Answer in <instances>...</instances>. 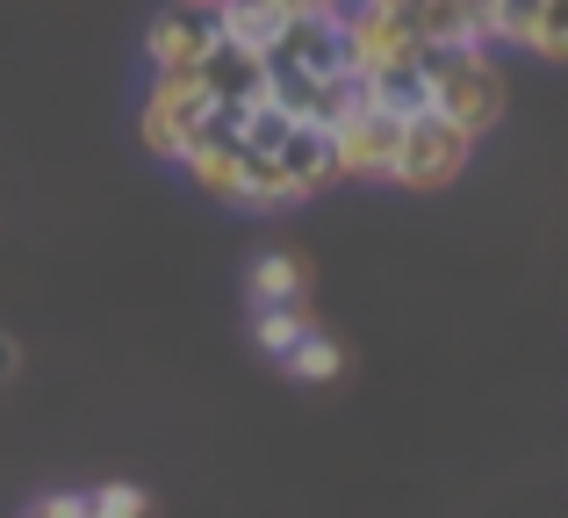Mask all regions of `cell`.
<instances>
[{
  "instance_id": "1",
  "label": "cell",
  "mask_w": 568,
  "mask_h": 518,
  "mask_svg": "<svg viewBox=\"0 0 568 518\" xmlns=\"http://www.w3.org/2000/svg\"><path fill=\"white\" fill-rule=\"evenodd\" d=\"M417 80H425V115L454 123L460 138L504 123V72L489 51H417Z\"/></svg>"
},
{
  "instance_id": "2",
  "label": "cell",
  "mask_w": 568,
  "mask_h": 518,
  "mask_svg": "<svg viewBox=\"0 0 568 518\" xmlns=\"http://www.w3.org/2000/svg\"><path fill=\"white\" fill-rule=\"evenodd\" d=\"M475 159V138H460L439 115H410L396 130V159H388V181L410 187V195H432V187H454Z\"/></svg>"
},
{
  "instance_id": "3",
  "label": "cell",
  "mask_w": 568,
  "mask_h": 518,
  "mask_svg": "<svg viewBox=\"0 0 568 518\" xmlns=\"http://www.w3.org/2000/svg\"><path fill=\"white\" fill-rule=\"evenodd\" d=\"M403 65H417L410 22H396V14H375V8H361V0H346V8H338V72L367 87V80L403 72Z\"/></svg>"
},
{
  "instance_id": "4",
  "label": "cell",
  "mask_w": 568,
  "mask_h": 518,
  "mask_svg": "<svg viewBox=\"0 0 568 518\" xmlns=\"http://www.w3.org/2000/svg\"><path fill=\"white\" fill-rule=\"evenodd\" d=\"M209 94H202V72H152V94H144L138 115V138L152 144L159 159H181L194 138L209 130Z\"/></svg>"
},
{
  "instance_id": "5",
  "label": "cell",
  "mask_w": 568,
  "mask_h": 518,
  "mask_svg": "<svg viewBox=\"0 0 568 518\" xmlns=\"http://www.w3.org/2000/svg\"><path fill=\"white\" fill-rule=\"evenodd\" d=\"M396 115L382 109H361L346 115L338 130H324V144H332V181H388V159H396Z\"/></svg>"
},
{
  "instance_id": "6",
  "label": "cell",
  "mask_w": 568,
  "mask_h": 518,
  "mask_svg": "<svg viewBox=\"0 0 568 518\" xmlns=\"http://www.w3.org/2000/svg\"><path fill=\"white\" fill-rule=\"evenodd\" d=\"M194 72H202V94H209V109H216V115L260 109L266 87H274V80H266V58H260V51H237V43H223V37L209 43V58H202Z\"/></svg>"
},
{
  "instance_id": "7",
  "label": "cell",
  "mask_w": 568,
  "mask_h": 518,
  "mask_svg": "<svg viewBox=\"0 0 568 518\" xmlns=\"http://www.w3.org/2000/svg\"><path fill=\"white\" fill-rule=\"evenodd\" d=\"M489 14L497 0H417L410 37L417 51H489Z\"/></svg>"
},
{
  "instance_id": "8",
  "label": "cell",
  "mask_w": 568,
  "mask_h": 518,
  "mask_svg": "<svg viewBox=\"0 0 568 518\" xmlns=\"http://www.w3.org/2000/svg\"><path fill=\"white\" fill-rule=\"evenodd\" d=\"M181 166H187V181L202 187V195L237 202V173H245V152H237V138H231V115H209V130L181 152Z\"/></svg>"
},
{
  "instance_id": "9",
  "label": "cell",
  "mask_w": 568,
  "mask_h": 518,
  "mask_svg": "<svg viewBox=\"0 0 568 518\" xmlns=\"http://www.w3.org/2000/svg\"><path fill=\"white\" fill-rule=\"evenodd\" d=\"M489 43H526L540 58L568 51V29H561V0H497L489 14Z\"/></svg>"
},
{
  "instance_id": "10",
  "label": "cell",
  "mask_w": 568,
  "mask_h": 518,
  "mask_svg": "<svg viewBox=\"0 0 568 518\" xmlns=\"http://www.w3.org/2000/svg\"><path fill=\"white\" fill-rule=\"evenodd\" d=\"M281 72H338V22H281L266 43V80Z\"/></svg>"
},
{
  "instance_id": "11",
  "label": "cell",
  "mask_w": 568,
  "mask_h": 518,
  "mask_svg": "<svg viewBox=\"0 0 568 518\" xmlns=\"http://www.w3.org/2000/svg\"><path fill=\"white\" fill-rule=\"evenodd\" d=\"M209 43H216V29H209L202 14H187V8H166L152 29H144L152 72H194V65L209 58Z\"/></svg>"
},
{
  "instance_id": "12",
  "label": "cell",
  "mask_w": 568,
  "mask_h": 518,
  "mask_svg": "<svg viewBox=\"0 0 568 518\" xmlns=\"http://www.w3.org/2000/svg\"><path fill=\"white\" fill-rule=\"evenodd\" d=\"M245 295H252V317H260V309H295V303H310V260H303V253H260V260H252Z\"/></svg>"
},
{
  "instance_id": "13",
  "label": "cell",
  "mask_w": 568,
  "mask_h": 518,
  "mask_svg": "<svg viewBox=\"0 0 568 518\" xmlns=\"http://www.w3.org/2000/svg\"><path fill=\"white\" fill-rule=\"evenodd\" d=\"M281 181H288L295 202H310L317 187H332V144H324V130H288V144H281Z\"/></svg>"
},
{
  "instance_id": "14",
  "label": "cell",
  "mask_w": 568,
  "mask_h": 518,
  "mask_svg": "<svg viewBox=\"0 0 568 518\" xmlns=\"http://www.w3.org/2000/svg\"><path fill=\"white\" fill-rule=\"evenodd\" d=\"M317 332V317H310V303H295V309H260L252 317V338H260V353H274V360H288L303 338Z\"/></svg>"
},
{
  "instance_id": "15",
  "label": "cell",
  "mask_w": 568,
  "mask_h": 518,
  "mask_svg": "<svg viewBox=\"0 0 568 518\" xmlns=\"http://www.w3.org/2000/svg\"><path fill=\"white\" fill-rule=\"evenodd\" d=\"M237 202L245 210H288V181H281V159H252L245 152V173H237Z\"/></svg>"
},
{
  "instance_id": "16",
  "label": "cell",
  "mask_w": 568,
  "mask_h": 518,
  "mask_svg": "<svg viewBox=\"0 0 568 518\" xmlns=\"http://www.w3.org/2000/svg\"><path fill=\"white\" fill-rule=\"evenodd\" d=\"M281 367H288L295 382H338V375H346V346H338V338H324V332H310Z\"/></svg>"
},
{
  "instance_id": "17",
  "label": "cell",
  "mask_w": 568,
  "mask_h": 518,
  "mask_svg": "<svg viewBox=\"0 0 568 518\" xmlns=\"http://www.w3.org/2000/svg\"><path fill=\"white\" fill-rule=\"evenodd\" d=\"M87 518H152V497L138 483H109V490L87 497Z\"/></svg>"
},
{
  "instance_id": "18",
  "label": "cell",
  "mask_w": 568,
  "mask_h": 518,
  "mask_svg": "<svg viewBox=\"0 0 568 518\" xmlns=\"http://www.w3.org/2000/svg\"><path fill=\"white\" fill-rule=\"evenodd\" d=\"M252 8L274 14V22H338L346 0H252Z\"/></svg>"
},
{
  "instance_id": "19",
  "label": "cell",
  "mask_w": 568,
  "mask_h": 518,
  "mask_svg": "<svg viewBox=\"0 0 568 518\" xmlns=\"http://www.w3.org/2000/svg\"><path fill=\"white\" fill-rule=\"evenodd\" d=\"M22 518H87V497L80 490H51V497H37Z\"/></svg>"
},
{
  "instance_id": "20",
  "label": "cell",
  "mask_w": 568,
  "mask_h": 518,
  "mask_svg": "<svg viewBox=\"0 0 568 518\" xmlns=\"http://www.w3.org/2000/svg\"><path fill=\"white\" fill-rule=\"evenodd\" d=\"M14 367H22V353H14V338L0 332V382H14Z\"/></svg>"
},
{
  "instance_id": "21",
  "label": "cell",
  "mask_w": 568,
  "mask_h": 518,
  "mask_svg": "<svg viewBox=\"0 0 568 518\" xmlns=\"http://www.w3.org/2000/svg\"><path fill=\"white\" fill-rule=\"evenodd\" d=\"M181 8H187V14H202V22H209V14H216L223 0H181Z\"/></svg>"
}]
</instances>
